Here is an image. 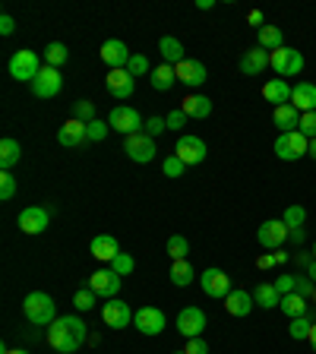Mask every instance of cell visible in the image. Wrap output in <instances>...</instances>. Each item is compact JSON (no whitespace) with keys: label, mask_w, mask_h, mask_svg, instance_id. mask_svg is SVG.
Instances as JSON below:
<instances>
[{"label":"cell","mask_w":316,"mask_h":354,"mask_svg":"<svg viewBox=\"0 0 316 354\" xmlns=\"http://www.w3.org/2000/svg\"><path fill=\"white\" fill-rule=\"evenodd\" d=\"M44 339H48V345H51L57 354H76L82 345H86L89 332H86V323H82L80 317H57L51 326H48Z\"/></svg>","instance_id":"1"},{"label":"cell","mask_w":316,"mask_h":354,"mask_svg":"<svg viewBox=\"0 0 316 354\" xmlns=\"http://www.w3.org/2000/svg\"><path fill=\"white\" fill-rule=\"evenodd\" d=\"M22 317L29 319L32 326H48L57 319V307H54V297L44 295V291H32L26 301H22Z\"/></svg>","instance_id":"2"},{"label":"cell","mask_w":316,"mask_h":354,"mask_svg":"<svg viewBox=\"0 0 316 354\" xmlns=\"http://www.w3.org/2000/svg\"><path fill=\"white\" fill-rule=\"evenodd\" d=\"M41 73V57H38L35 51H29V48H22V51H16L13 57H10V76H13L16 82H35V76Z\"/></svg>","instance_id":"3"},{"label":"cell","mask_w":316,"mask_h":354,"mask_svg":"<svg viewBox=\"0 0 316 354\" xmlns=\"http://www.w3.org/2000/svg\"><path fill=\"white\" fill-rule=\"evenodd\" d=\"M275 155H279L281 162H297L304 155H310V140L304 136L301 130H291V133H279V140H275Z\"/></svg>","instance_id":"4"},{"label":"cell","mask_w":316,"mask_h":354,"mask_svg":"<svg viewBox=\"0 0 316 354\" xmlns=\"http://www.w3.org/2000/svg\"><path fill=\"white\" fill-rule=\"evenodd\" d=\"M269 66H272L275 73H279V80H285V76H297L304 70V54L297 51V48H279V51L269 54Z\"/></svg>","instance_id":"5"},{"label":"cell","mask_w":316,"mask_h":354,"mask_svg":"<svg viewBox=\"0 0 316 354\" xmlns=\"http://www.w3.org/2000/svg\"><path fill=\"white\" fill-rule=\"evenodd\" d=\"M124 152L130 155L133 162L149 165L155 158V152H158V149H155L152 136H149L146 130H140V133H133V136H127V140H124Z\"/></svg>","instance_id":"6"},{"label":"cell","mask_w":316,"mask_h":354,"mask_svg":"<svg viewBox=\"0 0 316 354\" xmlns=\"http://www.w3.org/2000/svg\"><path fill=\"white\" fill-rule=\"evenodd\" d=\"M108 124H111V130L124 133V136H133V133H140V130H142V114H140L136 108H127V104H118V108L111 111Z\"/></svg>","instance_id":"7"},{"label":"cell","mask_w":316,"mask_h":354,"mask_svg":"<svg viewBox=\"0 0 316 354\" xmlns=\"http://www.w3.org/2000/svg\"><path fill=\"white\" fill-rule=\"evenodd\" d=\"M174 155L187 165V168H190V165H203V162H206L209 149H206V142L199 140V136H180V140H177V146H174Z\"/></svg>","instance_id":"8"},{"label":"cell","mask_w":316,"mask_h":354,"mask_svg":"<svg viewBox=\"0 0 316 354\" xmlns=\"http://www.w3.org/2000/svg\"><path fill=\"white\" fill-rule=\"evenodd\" d=\"M64 88V76H60V70H54V66H41V73L35 76V82H32V95L35 98H54Z\"/></svg>","instance_id":"9"},{"label":"cell","mask_w":316,"mask_h":354,"mask_svg":"<svg viewBox=\"0 0 316 354\" xmlns=\"http://www.w3.org/2000/svg\"><path fill=\"white\" fill-rule=\"evenodd\" d=\"M133 326H136L142 335H158V332H165V326H168V317H165L158 307H142L133 313Z\"/></svg>","instance_id":"10"},{"label":"cell","mask_w":316,"mask_h":354,"mask_svg":"<svg viewBox=\"0 0 316 354\" xmlns=\"http://www.w3.org/2000/svg\"><path fill=\"white\" fill-rule=\"evenodd\" d=\"M199 288H203L209 297H219V301H225V297L234 291V288H231V279L221 272V269H206V272L199 275Z\"/></svg>","instance_id":"11"},{"label":"cell","mask_w":316,"mask_h":354,"mask_svg":"<svg viewBox=\"0 0 316 354\" xmlns=\"http://www.w3.org/2000/svg\"><path fill=\"white\" fill-rule=\"evenodd\" d=\"M203 329H206V313H203L199 307H184L180 313H177V332H180V335H187V339H199Z\"/></svg>","instance_id":"12"},{"label":"cell","mask_w":316,"mask_h":354,"mask_svg":"<svg viewBox=\"0 0 316 354\" xmlns=\"http://www.w3.org/2000/svg\"><path fill=\"white\" fill-rule=\"evenodd\" d=\"M257 241L263 243L266 250H279L281 243L288 241V225H285L281 218L263 221V225H259V231H257Z\"/></svg>","instance_id":"13"},{"label":"cell","mask_w":316,"mask_h":354,"mask_svg":"<svg viewBox=\"0 0 316 354\" xmlns=\"http://www.w3.org/2000/svg\"><path fill=\"white\" fill-rule=\"evenodd\" d=\"M102 319L108 329H127V326L133 323V310L127 307L120 297H111V301L102 307Z\"/></svg>","instance_id":"14"},{"label":"cell","mask_w":316,"mask_h":354,"mask_svg":"<svg viewBox=\"0 0 316 354\" xmlns=\"http://www.w3.org/2000/svg\"><path fill=\"white\" fill-rule=\"evenodd\" d=\"M120 275L114 272V269H98L92 279H89V288L95 291L98 297H104V301H111V297H118V291H120Z\"/></svg>","instance_id":"15"},{"label":"cell","mask_w":316,"mask_h":354,"mask_svg":"<svg viewBox=\"0 0 316 354\" xmlns=\"http://www.w3.org/2000/svg\"><path fill=\"white\" fill-rule=\"evenodd\" d=\"M57 142L64 149H82L89 142V130H86V124L82 120H76V118H70L64 127L57 130Z\"/></svg>","instance_id":"16"},{"label":"cell","mask_w":316,"mask_h":354,"mask_svg":"<svg viewBox=\"0 0 316 354\" xmlns=\"http://www.w3.org/2000/svg\"><path fill=\"white\" fill-rule=\"evenodd\" d=\"M48 221H51L48 209H41V206H26V209L19 212V231H22V234H41V231L48 228Z\"/></svg>","instance_id":"17"},{"label":"cell","mask_w":316,"mask_h":354,"mask_svg":"<svg viewBox=\"0 0 316 354\" xmlns=\"http://www.w3.org/2000/svg\"><path fill=\"white\" fill-rule=\"evenodd\" d=\"M130 48H127L120 38H108V41L102 44V60L111 66V70H127V64H130Z\"/></svg>","instance_id":"18"},{"label":"cell","mask_w":316,"mask_h":354,"mask_svg":"<svg viewBox=\"0 0 316 354\" xmlns=\"http://www.w3.org/2000/svg\"><path fill=\"white\" fill-rule=\"evenodd\" d=\"M104 86H108V92L118 102H124V98L133 95V88H136V80H133L127 70H111L108 76H104Z\"/></svg>","instance_id":"19"},{"label":"cell","mask_w":316,"mask_h":354,"mask_svg":"<svg viewBox=\"0 0 316 354\" xmlns=\"http://www.w3.org/2000/svg\"><path fill=\"white\" fill-rule=\"evenodd\" d=\"M174 70H177V82H184V86H190V88H199L209 80L206 66L199 64V60H190V57H187L184 64H177Z\"/></svg>","instance_id":"20"},{"label":"cell","mask_w":316,"mask_h":354,"mask_svg":"<svg viewBox=\"0 0 316 354\" xmlns=\"http://www.w3.org/2000/svg\"><path fill=\"white\" fill-rule=\"evenodd\" d=\"M269 66V51H263V48H250V51H243L241 57V73L243 76H259Z\"/></svg>","instance_id":"21"},{"label":"cell","mask_w":316,"mask_h":354,"mask_svg":"<svg viewBox=\"0 0 316 354\" xmlns=\"http://www.w3.org/2000/svg\"><path fill=\"white\" fill-rule=\"evenodd\" d=\"M89 250H92V257H95V259L111 263V259L120 253V243H118V237H114V234H98V237H92Z\"/></svg>","instance_id":"22"},{"label":"cell","mask_w":316,"mask_h":354,"mask_svg":"<svg viewBox=\"0 0 316 354\" xmlns=\"http://www.w3.org/2000/svg\"><path fill=\"white\" fill-rule=\"evenodd\" d=\"M253 307H257V301H253V295H247L243 288H234V291L225 297V310H228L231 317H247Z\"/></svg>","instance_id":"23"},{"label":"cell","mask_w":316,"mask_h":354,"mask_svg":"<svg viewBox=\"0 0 316 354\" xmlns=\"http://www.w3.org/2000/svg\"><path fill=\"white\" fill-rule=\"evenodd\" d=\"M291 104H295L301 114L316 111V86L313 82H297V86L291 88Z\"/></svg>","instance_id":"24"},{"label":"cell","mask_w":316,"mask_h":354,"mask_svg":"<svg viewBox=\"0 0 316 354\" xmlns=\"http://www.w3.org/2000/svg\"><path fill=\"white\" fill-rule=\"evenodd\" d=\"M291 88L295 86H288V80H269L263 86V98L272 102L275 108H279V104H291Z\"/></svg>","instance_id":"25"},{"label":"cell","mask_w":316,"mask_h":354,"mask_svg":"<svg viewBox=\"0 0 316 354\" xmlns=\"http://www.w3.org/2000/svg\"><path fill=\"white\" fill-rule=\"evenodd\" d=\"M180 111H184L187 118H196V120H203V118H209L212 114V98H206V95H187L184 102H180Z\"/></svg>","instance_id":"26"},{"label":"cell","mask_w":316,"mask_h":354,"mask_svg":"<svg viewBox=\"0 0 316 354\" xmlns=\"http://www.w3.org/2000/svg\"><path fill=\"white\" fill-rule=\"evenodd\" d=\"M272 120L281 133H291L301 127V111H297L295 104H279V108L272 111Z\"/></svg>","instance_id":"27"},{"label":"cell","mask_w":316,"mask_h":354,"mask_svg":"<svg viewBox=\"0 0 316 354\" xmlns=\"http://www.w3.org/2000/svg\"><path fill=\"white\" fill-rule=\"evenodd\" d=\"M158 51H162V60L168 66H177V64H184V60H187L184 44L177 41V38H171V35H165L162 41H158Z\"/></svg>","instance_id":"28"},{"label":"cell","mask_w":316,"mask_h":354,"mask_svg":"<svg viewBox=\"0 0 316 354\" xmlns=\"http://www.w3.org/2000/svg\"><path fill=\"white\" fill-rule=\"evenodd\" d=\"M149 82H152L155 92H168V88H174V82H177V70L174 66H168V64L155 66L152 76H149Z\"/></svg>","instance_id":"29"},{"label":"cell","mask_w":316,"mask_h":354,"mask_svg":"<svg viewBox=\"0 0 316 354\" xmlns=\"http://www.w3.org/2000/svg\"><path fill=\"white\" fill-rule=\"evenodd\" d=\"M19 158H22V146H19V140H0V168L3 171H10V168H16L19 165Z\"/></svg>","instance_id":"30"},{"label":"cell","mask_w":316,"mask_h":354,"mask_svg":"<svg viewBox=\"0 0 316 354\" xmlns=\"http://www.w3.org/2000/svg\"><path fill=\"white\" fill-rule=\"evenodd\" d=\"M257 35H259V48H263V51H269V54L279 51V48H285V35H281L279 26H269V22H266Z\"/></svg>","instance_id":"31"},{"label":"cell","mask_w":316,"mask_h":354,"mask_svg":"<svg viewBox=\"0 0 316 354\" xmlns=\"http://www.w3.org/2000/svg\"><path fill=\"white\" fill-rule=\"evenodd\" d=\"M193 279H196V269L190 266V259H171V281L177 288H187Z\"/></svg>","instance_id":"32"},{"label":"cell","mask_w":316,"mask_h":354,"mask_svg":"<svg viewBox=\"0 0 316 354\" xmlns=\"http://www.w3.org/2000/svg\"><path fill=\"white\" fill-rule=\"evenodd\" d=\"M253 301H257V307L272 310V307H279V304H281V295L275 291V285L263 281V285H257V291H253Z\"/></svg>","instance_id":"33"},{"label":"cell","mask_w":316,"mask_h":354,"mask_svg":"<svg viewBox=\"0 0 316 354\" xmlns=\"http://www.w3.org/2000/svg\"><path fill=\"white\" fill-rule=\"evenodd\" d=\"M281 313H288V317L295 319V317H304L307 313V297H301L297 291H291V295H281Z\"/></svg>","instance_id":"34"},{"label":"cell","mask_w":316,"mask_h":354,"mask_svg":"<svg viewBox=\"0 0 316 354\" xmlns=\"http://www.w3.org/2000/svg\"><path fill=\"white\" fill-rule=\"evenodd\" d=\"M66 57H70V51H66V44H60V41H51L48 48H44V66L60 70V66L66 64Z\"/></svg>","instance_id":"35"},{"label":"cell","mask_w":316,"mask_h":354,"mask_svg":"<svg viewBox=\"0 0 316 354\" xmlns=\"http://www.w3.org/2000/svg\"><path fill=\"white\" fill-rule=\"evenodd\" d=\"M310 329H313V319L304 313V317L291 319V326H288V335H291L295 342H304V339H310Z\"/></svg>","instance_id":"36"},{"label":"cell","mask_w":316,"mask_h":354,"mask_svg":"<svg viewBox=\"0 0 316 354\" xmlns=\"http://www.w3.org/2000/svg\"><path fill=\"white\" fill-rule=\"evenodd\" d=\"M281 221L288 225V231H291V228H304V221H307V209L297 206V203H295V206H288V209H285Z\"/></svg>","instance_id":"37"},{"label":"cell","mask_w":316,"mask_h":354,"mask_svg":"<svg viewBox=\"0 0 316 354\" xmlns=\"http://www.w3.org/2000/svg\"><path fill=\"white\" fill-rule=\"evenodd\" d=\"M127 73L133 76V80H136V76H152V64H149V57L146 54H133L130 57V64H127Z\"/></svg>","instance_id":"38"},{"label":"cell","mask_w":316,"mask_h":354,"mask_svg":"<svg viewBox=\"0 0 316 354\" xmlns=\"http://www.w3.org/2000/svg\"><path fill=\"white\" fill-rule=\"evenodd\" d=\"M187 253H190V243H187V237L171 234L168 237V257L171 259H187Z\"/></svg>","instance_id":"39"},{"label":"cell","mask_w":316,"mask_h":354,"mask_svg":"<svg viewBox=\"0 0 316 354\" xmlns=\"http://www.w3.org/2000/svg\"><path fill=\"white\" fill-rule=\"evenodd\" d=\"M73 118L82 120V124H92L95 120V102H89V98H80L73 108Z\"/></svg>","instance_id":"40"},{"label":"cell","mask_w":316,"mask_h":354,"mask_svg":"<svg viewBox=\"0 0 316 354\" xmlns=\"http://www.w3.org/2000/svg\"><path fill=\"white\" fill-rule=\"evenodd\" d=\"M111 269H114V272H118L120 279H124V275H130L133 269H136V263H133V257H130V253H124V250H120L118 257L111 259Z\"/></svg>","instance_id":"41"},{"label":"cell","mask_w":316,"mask_h":354,"mask_svg":"<svg viewBox=\"0 0 316 354\" xmlns=\"http://www.w3.org/2000/svg\"><path fill=\"white\" fill-rule=\"evenodd\" d=\"M95 291H92V288H80V291H76L73 295V307L76 310H82V313H86V310H92L95 307Z\"/></svg>","instance_id":"42"},{"label":"cell","mask_w":316,"mask_h":354,"mask_svg":"<svg viewBox=\"0 0 316 354\" xmlns=\"http://www.w3.org/2000/svg\"><path fill=\"white\" fill-rule=\"evenodd\" d=\"M86 130H89V142H102L104 136H108L111 133V124L108 120H92V124H86Z\"/></svg>","instance_id":"43"},{"label":"cell","mask_w":316,"mask_h":354,"mask_svg":"<svg viewBox=\"0 0 316 354\" xmlns=\"http://www.w3.org/2000/svg\"><path fill=\"white\" fill-rule=\"evenodd\" d=\"M13 196H16V177L10 171H0V199L10 203Z\"/></svg>","instance_id":"44"},{"label":"cell","mask_w":316,"mask_h":354,"mask_svg":"<svg viewBox=\"0 0 316 354\" xmlns=\"http://www.w3.org/2000/svg\"><path fill=\"white\" fill-rule=\"evenodd\" d=\"M162 171H165V177H184V171H187V165L177 158V155H168L162 162Z\"/></svg>","instance_id":"45"},{"label":"cell","mask_w":316,"mask_h":354,"mask_svg":"<svg viewBox=\"0 0 316 354\" xmlns=\"http://www.w3.org/2000/svg\"><path fill=\"white\" fill-rule=\"evenodd\" d=\"M297 130L307 136V140H316V111H307V114H301V127Z\"/></svg>","instance_id":"46"},{"label":"cell","mask_w":316,"mask_h":354,"mask_svg":"<svg viewBox=\"0 0 316 354\" xmlns=\"http://www.w3.org/2000/svg\"><path fill=\"white\" fill-rule=\"evenodd\" d=\"M272 285H275V291H279V295H291V291L297 288V275H279Z\"/></svg>","instance_id":"47"},{"label":"cell","mask_w":316,"mask_h":354,"mask_svg":"<svg viewBox=\"0 0 316 354\" xmlns=\"http://www.w3.org/2000/svg\"><path fill=\"white\" fill-rule=\"evenodd\" d=\"M187 120H190V118H187L184 111H180V108H174V111H171V114H168V118H165V124H168V130H180V127H184Z\"/></svg>","instance_id":"48"},{"label":"cell","mask_w":316,"mask_h":354,"mask_svg":"<svg viewBox=\"0 0 316 354\" xmlns=\"http://www.w3.org/2000/svg\"><path fill=\"white\" fill-rule=\"evenodd\" d=\"M165 130H168V124H165V118H149V120H146V133H149V136H152V140H155V136H158V133H165Z\"/></svg>","instance_id":"49"},{"label":"cell","mask_w":316,"mask_h":354,"mask_svg":"<svg viewBox=\"0 0 316 354\" xmlns=\"http://www.w3.org/2000/svg\"><path fill=\"white\" fill-rule=\"evenodd\" d=\"M187 354H209V345L203 342V335L199 339H187V348H184Z\"/></svg>","instance_id":"50"},{"label":"cell","mask_w":316,"mask_h":354,"mask_svg":"<svg viewBox=\"0 0 316 354\" xmlns=\"http://www.w3.org/2000/svg\"><path fill=\"white\" fill-rule=\"evenodd\" d=\"M301 297H313V291H316V285L310 279H297V288H295Z\"/></svg>","instance_id":"51"},{"label":"cell","mask_w":316,"mask_h":354,"mask_svg":"<svg viewBox=\"0 0 316 354\" xmlns=\"http://www.w3.org/2000/svg\"><path fill=\"white\" fill-rule=\"evenodd\" d=\"M0 32H3V35H13V32H16V22H13V16H10V13L0 16Z\"/></svg>","instance_id":"52"},{"label":"cell","mask_w":316,"mask_h":354,"mask_svg":"<svg viewBox=\"0 0 316 354\" xmlns=\"http://www.w3.org/2000/svg\"><path fill=\"white\" fill-rule=\"evenodd\" d=\"M247 19H250V26H257V32L266 26V22H263V13H259V10H250V13H247Z\"/></svg>","instance_id":"53"},{"label":"cell","mask_w":316,"mask_h":354,"mask_svg":"<svg viewBox=\"0 0 316 354\" xmlns=\"http://www.w3.org/2000/svg\"><path fill=\"white\" fill-rule=\"evenodd\" d=\"M304 237H307V234H304V228H291V231H288V241H295L297 247L304 243Z\"/></svg>","instance_id":"54"},{"label":"cell","mask_w":316,"mask_h":354,"mask_svg":"<svg viewBox=\"0 0 316 354\" xmlns=\"http://www.w3.org/2000/svg\"><path fill=\"white\" fill-rule=\"evenodd\" d=\"M297 266H310V263H313V253H301V250H297Z\"/></svg>","instance_id":"55"},{"label":"cell","mask_w":316,"mask_h":354,"mask_svg":"<svg viewBox=\"0 0 316 354\" xmlns=\"http://www.w3.org/2000/svg\"><path fill=\"white\" fill-rule=\"evenodd\" d=\"M307 279H310V281H313V285H316V259H313V263L307 266Z\"/></svg>","instance_id":"56"},{"label":"cell","mask_w":316,"mask_h":354,"mask_svg":"<svg viewBox=\"0 0 316 354\" xmlns=\"http://www.w3.org/2000/svg\"><path fill=\"white\" fill-rule=\"evenodd\" d=\"M196 7H199V10H212L215 0H196Z\"/></svg>","instance_id":"57"},{"label":"cell","mask_w":316,"mask_h":354,"mask_svg":"<svg viewBox=\"0 0 316 354\" xmlns=\"http://www.w3.org/2000/svg\"><path fill=\"white\" fill-rule=\"evenodd\" d=\"M310 348H313V354H316V323H313V329H310Z\"/></svg>","instance_id":"58"},{"label":"cell","mask_w":316,"mask_h":354,"mask_svg":"<svg viewBox=\"0 0 316 354\" xmlns=\"http://www.w3.org/2000/svg\"><path fill=\"white\" fill-rule=\"evenodd\" d=\"M310 158L316 162V140H310Z\"/></svg>","instance_id":"59"},{"label":"cell","mask_w":316,"mask_h":354,"mask_svg":"<svg viewBox=\"0 0 316 354\" xmlns=\"http://www.w3.org/2000/svg\"><path fill=\"white\" fill-rule=\"evenodd\" d=\"M0 354H29V351H10V348L3 345V348H0Z\"/></svg>","instance_id":"60"},{"label":"cell","mask_w":316,"mask_h":354,"mask_svg":"<svg viewBox=\"0 0 316 354\" xmlns=\"http://www.w3.org/2000/svg\"><path fill=\"white\" fill-rule=\"evenodd\" d=\"M313 259H316V241H313Z\"/></svg>","instance_id":"61"},{"label":"cell","mask_w":316,"mask_h":354,"mask_svg":"<svg viewBox=\"0 0 316 354\" xmlns=\"http://www.w3.org/2000/svg\"><path fill=\"white\" fill-rule=\"evenodd\" d=\"M313 304H316V291H313Z\"/></svg>","instance_id":"62"},{"label":"cell","mask_w":316,"mask_h":354,"mask_svg":"<svg viewBox=\"0 0 316 354\" xmlns=\"http://www.w3.org/2000/svg\"><path fill=\"white\" fill-rule=\"evenodd\" d=\"M177 354H187V351H177Z\"/></svg>","instance_id":"63"}]
</instances>
